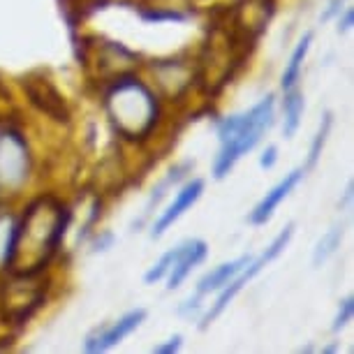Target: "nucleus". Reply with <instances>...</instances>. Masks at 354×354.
Returning a JSON list of instances; mask_svg holds the SVG:
<instances>
[{
  "mask_svg": "<svg viewBox=\"0 0 354 354\" xmlns=\"http://www.w3.org/2000/svg\"><path fill=\"white\" fill-rule=\"evenodd\" d=\"M104 109L111 128L128 142H142L160 116L158 97L137 77H118L104 93Z\"/></svg>",
  "mask_w": 354,
  "mask_h": 354,
  "instance_id": "2",
  "label": "nucleus"
},
{
  "mask_svg": "<svg viewBox=\"0 0 354 354\" xmlns=\"http://www.w3.org/2000/svg\"><path fill=\"white\" fill-rule=\"evenodd\" d=\"M30 151L19 130L0 132V188L19 190L28 181Z\"/></svg>",
  "mask_w": 354,
  "mask_h": 354,
  "instance_id": "5",
  "label": "nucleus"
},
{
  "mask_svg": "<svg viewBox=\"0 0 354 354\" xmlns=\"http://www.w3.org/2000/svg\"><path fill=\"white\" fill-rule=\"evenodd\" d=\"M304 176H306V169H301V167H299V169H292L290 174H285L283 181L273 185V188L259 199V204L255 206V209L250 211L248 223L257 225V227L269 223V220L273 218V213H276V209L283 204V199H287V195H290V192L304 181Z\"/></svg>",
  "mask_w": 354,
  "mask_h": 354,
  "instance_id": "10",
  "label": "nucleus"
},
{
  "mask_svg": "<svg viewBox=\"0 0 354 354\" xmlns=\"http://www.w3.org/2000/svg\"><path fill=\"white\" fill-rule=\"evenodd\" d=\"M204 188H206L204 178H192V181L185 183L183 188L178 190V195L174 197V202L167 206V209L160 213V218L156 220V223H153V227H151V239H160V236H162V234L169 230V227L176 223V220L181 218L183 213L188 211L199 197H202Z\"/></svg>",
  "mask_w": 354,
  "mask_h": 354,
  "instance_id": "9",
  "label": "nucleus"
},
{
  "mask_svg": "<svg viewBox=\"0 0 354 354\" xmlns=\"http://www.w3.org/2000/svg\"><path fill=\"white\" fill-rule=\"evenodd\" d=\"M276 162H278V146L271 144V146H266L264 153L259 156V167L269 171V169H273V167H276Z\"/></svg>",
  "mask_w": 354,
  "mask_h": 354,
  "instance_id": "22",
  "label": "nucleus"
},
{
  "mask_svg": "<svg viewBox=\"0 0 354 354\" xmlns=\"http://www.w3.org/2000/svg\"><path fill=\"white\" fill-rule=\"evenodd\" d=\"M352 21H354V12L352 10H345L343 17L338 19V32H347L352 28Z\"/></svg>",
  "mask_w": 354,
  "mask_h": 354,
  "instance_id": "25",
  "label": "nucleus"
},
{
  "mask_svg": "<svg viewBox=\"0 0 354 354\" xmlns=\"http://www.w3.org/2000/svg\"><path fill=\"white\" fill-rule=\"evenodd\" d=\"M352 313H354V299L352 297H345L343 301H340V306H338L336 317H333L331 331H340L343 326H347V322L352 319Z\"/></svg>",
  "mask_w": 354,
  "mask_h": 354,
  "instance_id": "20",
  "label": "nucleus"
},
{
  "mask_svg": "<svg viewBox=\"0 0 354 354\" xmlns=\"http://www.w3.org/2000/svg\"><path fill=\"white\" fill-rule=\"evenodd\" d=\"M331 128H333V113L331 111H324L322 113V121H319V128H317L315 137H313V142H310L308 162H306V167H304L306 171L313 169V167L319 162V158H322V151H324V146H326V139H329Z\"/></svg>",
  "mask_w": 354,
  "mask_h": 354,
  "instance_id": "17",
  "label": "nucleus"
},
{
  "mask_svg": "<svg viewBox=\"0 0 354 354\" xmlns=\"http://www.w3.org/2000/svg\"><path fill=\"white\" fill-rule=\"evenodd\" d=\"M142 15L144 21H149V24H162V21H185V17L183 12H178V10H158V8H151V10H142L139 12Z\"/></svg>",
  "mask_w": 354,
  "mask_h": 354,
  "instance_id": "19",
  "label": "nucleus"
},
{
  "mask_svg": "<svg viewBox=\"0 0 354 354\" xmlns=\"http://www.w3.org/2000/svg\"><path fill=\"white\" fill-rule=\"evenodd\" d=\"M294 227H297L294 223H287L285 230H280V232H278V236L269 243V248H266L259 257H252L250 262L245 264V269H243L241 273H236V276H234V278L230 280V283H227V285L223 287V290H220L218 299H216V304H213L211 308L206 310V315L202 317V324H199V329H202V331L209 329V326H211L213 322H216V319H218L220 315H223L227 306H230V304L234 301V299H236V294L241 292L243 287L248 285L250 280L255 278L257 273L262 271L266 264H271L273 259L283 255L285 248H287V245H290V241H292V236H294Z\"/></svg>",
  "mask_w": 354,
  "mask_h": 354,
  "instance_id": "4",
  "label": "nucleus"
},
{
  "mask_svg": "<svg viewBox=\"0 0 354 354\" xmlns=\"http://www.w3.org/2000/svg\"><path fill=\"white\" fill-rule=\"evenodd\" d=\"M72 211L56 197H37L17 220L15 255L10 269L17 278L39 276L61 248Z\"/></svg>",
  "mask_w": 354,
  "mask_h": 354,
  "instance_id": "1",
  "label": "nucleus"
},
{
  "mask_svg": "<svg viewBox=\"0 0 354 354\" xmlns=\"http://www.w3.org/2000/svg\"><path fill=\"white\" fill-rule=\"evenodd\" d=\"M250 259H252V255H241V257L232 259V262H225V264L216 266V269L209 271L197 283V294H199V297H206V294H211V292L223 290V287L230 283L236 273H241L245 269V264H248Z\"/></svg>",
  "mask_w": 354,
  "mask_h": 354,
  "instance_id": "11",
  "label": "nucleus"
},
{
  "mask_svg": "<svg viewBox=\"0 0 354 354\" xmlns=\"http://www.w3.org/2000/svg\"><path fill=\"white\" fill-rule=\"evenodd\" d=\"M273 113H276V97L266 95L245 113H234L218 123L220 151L213 162V176L218 181H223L234 169V165L259 144L264 132L273 125Z\"/></svg>",
  "mask_w": 354,
  "mask_h": 354,
  "instance_id": "3",
  "label": "nucleus"
},
{
  "mask_svg": "<svg viewBox=\"0 0 354 354\" xmlns=\"http://www.w3.org/2000/svg\"><path fill=\"white\" fill-rule=\"evenodd\" d=\"M185 169H188V165H178V167H174V169L167 174V176L162 178V181H160L156 188L151 190V197H149V202H146V206H144V211H142V218L139 220H135V225H132V230H139V227H144V223L146 220L151 218V213H153V209H156V206L162 202V197L167 195V190L171 188L174 183L176 181H181L183 178V174H185Z\"/></svg>",
  "mask_w": 354,
  "mask_h": 354,
  "instance_id": "13",
  "label": "nucleus"
},
{
  "mask_svg": "<svg viewBox=\"0 0 354 354\" xmlns=\"http://www.w3.org/2000/svg\"><path fill=\"white\" fill-rule=\"evenodd\" d=\"M15 239H17V218L0 216V266L10 269L12 255H15Z\"/></svg>",
  "mask_w": 354,
  "mask_h": 354,
  "instance_id": "16",
  "label": "nucleus"
},
{
  "mask_svg": "<svg viewBox=\"0 0 354 354\" xmlns=\"http://www.w3.org/2000/svg\"><path fill=\"white\" fill-rule=\"evenodd\" d=\"M181 345H183V336L181 333H176V336H171L167 343H160V345L153 347V352L156 354H174V352L181 350Z\"/></svg>",
  "mask_w": 354,
  "mask_h": 354,
  "instance_id": "21",
  "label": "nucleus"
},
{
  "mask_svg": "<svg viewBox=\"0 0 354 354\" xmlns=\"http://www.w3.org/2000/svg\"><path fill=\"white\" fill-rule=\"evenodd\" d=\"M340 241H343V225H333L331 230L317 241L315 250H313V266L319 269L326 259L336 255V250L340 248Z\"/></svg>",
  "mask_w": 354,
  "mask_h": 354,
  "instance_id": "15",
  "label": "nucleus"
},
{
  "mask_svg": "<svg viewBox=\"0 0 354 354\" xmlns=\"http://www.w3.org/2000/svg\"><path fill=\"white\" fill-rule=\"evenodd\" d=\"M21 86H24L26 95L30 97V102L42 113H46V116L58 123L70 121L68 102H65V97L61 95V91L56 88V84H53L51 79H46L44 75H30L24 79Z\"/></svg>",
  "mask_w": 354,
  "mask_h": 354,
  "instance_id": "6",
  "label": "nucleus"
},
{
  "mask_svg": "<svg viewBox=\"0 0 354 354\" xmlns=\"http://www.w3.org/2000/svg\"><path fill=\"white\" fill-rule=\"evenodd\" d=\"M174 257H176V248H171V250H167L162 257L158 259L156 264L151 266L149 271L144 273V283L146 285H156L158 280H162L167 273H169L171 269V262H174Z\"/></svg>",
  "mask_w": 354,
  "mask_h": 354,
  "instance_id": "18",
  "label": "nucleus"
},
{
  "mask_svg": "<svg viewBox=\"0 0 354 354\" xmlns=\"http://www.w3.org/2000/svg\"><path fill=\"white\" fill-rule=\"evenodd\" d=\"M199 299H202V297H199V294H195V297H190L188 301H183L181 306H178L176 313H178V315H192V313H197L199 308H202V304H199Z\"/></svg>",
  "mask_w": 354,
  "mask_h": 354,
  "instance_id": "24",
  "label": "nucleus"
},
{
  "mask_svg": "<svg viewBox=\"0 0 354 354\" xmlns=\"http://www.w3.org/2000/svg\"><path fill=\"white\" fill-rule=\"evenodd\" d=\"M209 255V245L202 239H190L176 245V257L171 262V269L167 273V290H176L183 285V280L190 276L192 269H197Z\"/></svg>",
  "mask_w": 354,
  "mask_h": 354,
  "instance_id": "8",
  "label": "nucleus"
},
{
  "mask_svg": "<svg viewBox=\"0 0 354 354\" xmlns=\"http://www.w3.org/2000/svg\"><path fill=\"white\" fill-rule=\"evenodd\" d=\"M343 3L345 0H329V5H326V10L319 15V21L326 24V21H331L333 17H338L340 15V10H343Z\"/></svg>",
  "mask_w": 354,
  "mask_h": 354,
  "instance_id": "23",
  "label": "nucleus"
},
{
  "mask_svg": "<svg viewBox=\"0 0 354 354\" xmlns=\"http://www.w3.org/2000/svg\"><path fill=\"white\" fill-rule=\"evenodd\" d=\"M313 37H315V32H313V30L304 32V37L299 39L297 46H294V51H292V56H290V63H287V68L283 72V82H280V84H283V91L292 88V86H297L299 77H301L304 61H306V56H308V51H310Z\"/></svg>",
  "mask_w": 354,
  "mask_h": 354,
  "instance_id": "14",
  "label": "nucleus"
},
{
  "mask_svg": "<svg viewBox=\"0 0 354 354\" xmlns=\"http://www.w3.org/2000/svg\"><path fill=\"white\" fill-rule=\"evenodd\" d=\"M306 102H304V93L292 86V88L285 91V100H283V135L285 139H292L297 135L299 125H301V116H304Z\"/></svg>",
  "mask_w": 354,
  "mask_h": 354,
  "instance_id": "12",
  "label": "nucleus"
},
{
  "mask_svg": "<svg viewBox=\"0 0 354 354\" xmlns=\"http://www.w3.org/2000/svg\"><path fill=\"white\" fill-rule=\"evenodd\" d=\"M146 315H149L146 308H135V310L125 313V315L118 317L113 324L104 326V329H97L95 333H91L84 343V350L91 352V354L111 350V347H116L118 343H123L132 331H137L146 319Z\"/></svg>",
  "mask_w": 354,
  "mask_h": 354,
  "instance_id": "7",
  "label": "nucleus"
},
{
  "mask_svg": "<svg viewBox=\"0 0 354 354\" xmlns=\"http://www.w3.org/2000/svg\"><path fill=\"white\" fill-rule=\"evenodd\" d=\"M336 350H338V345H336V343H333V345H326V347H324V350H322V352H324V354H329V352H336Z\"/></svg>",
  "mask_w": 354,
  "mask_h": 354,
  "instance_id": "27",
  "label": "nucleus"
},
{
  "mask_svg": "<svg viewBox=\"0 0 354 354\" xmlns=\"http://www.w3.org/2000/svg\"><path fill=\"white\" fill-rule=\"evenodd\" d=\"M352 190H354V185H352V181H350V183H347V188H345L343 199L338 202V209H340V211H345L347 206H350V202H352Z\"/></svg>",
  "mask_w": 354,
  "mask_h": 354,
  "instance_id": "26",
  "label": "nucleus"
}]
</instances>
